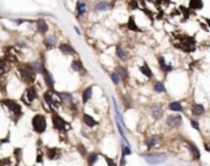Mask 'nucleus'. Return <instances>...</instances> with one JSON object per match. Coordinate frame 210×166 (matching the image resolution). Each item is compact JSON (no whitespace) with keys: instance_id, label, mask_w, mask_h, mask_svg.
<instances>
[{"instance_id":"nucleus-5","label":"nucleus","mask_w":210,"mask_h":166,"mask_svg":"<svg viewBox=\"0 0 210 166\" xmlns=\"http://www.w3.org/2000/svg\"><path fill=\"white\" fill-rule=\"evenodd\" d=\"M3 103L9 108L10 112H12L16 117H20L21 113H22V110H21V106L15 101V100H10V98H6L3 101Z\"/></svg>"},{"instance_id":"nucleus-25","label":"nucleus","mask_w":210,"mask_h":166,"mask_svg":"<svg viewBox=\"0 0 210 166\" xmlns=\"http://www.w3.org/2000/svg\"><path fill=\"white\" fill-rule=\"evenodd\" d=\"M160 142H161V140L158 139L157 137H154V138H150V139H148L146 142H145V144H146V146H148L149 149H153V148H155L156 145L160 144Z\"/></svg>"},{"instance_id":"nucleus-34","label":"nucleus","mask_w":210,"mask_h":166,"mask_svg":"<svg viewBox=\"0 0 210 166\" xmlns=\"http://www.w3.org/2000/svg\"><path fill=\"white\" fill-rule=\"evenodd\" d=\"M14 156H15L16 161L20 162L22 160V149L21 148H16L15 150H14Z\"/></svg>"},{"instance_id":"nucleus-24","label":"nucleus","mask_w":210,"mask_h":166,"mask_svg":"<svg viewBox=\"0 0 210 166\" xmlns=\"http://www.w3.org/2000/svg\"><path fill=\"white\" fill-rule=\"evenodd\" d=\"M127 27L132 31H135V32H139V27L137 26V23H135V17L134 16H130V17L128 19V23H127Z\"/></svg>"},{"instance_id":"nucleus-19","label":"nucleus","mask_w":210,"mask_h":166,"mask_svg":"<svg viewBox=\"0 0 210 166\" xmlns=\"http://www.w3.org/2000/svg\"><path fill=\"white\" fill-rule=\"evenodd\" d=\"M203 7L201 0H189V10H200Z\"/></svg>"},{"instance_id":"nucleus-41","label":"nucleus","mask_w":210,"mask_h":166,"mask_svg":"<svg viewBox=\"0 0 210 166\" xmlns=\"http://www.w3.org/2000/svg\"><path fill=\"white\" fill-rule=\"evenodd\" d=\"M5 71V63L0 59V73H4Z\"/></svg>"},{"instance_id":"nucleus-1","label":"nucleus","mask_w":210,"mask_h":166,"mask_svg":"<svg viewBox=\"0 0 210 166\" xmlns=\"http://www.w3.org/2000/svg\"><path fill=\"white\" fill-rule=\"evenodd\" d=\"M19 71L21 74V79L27 82V84H32L33 81L36 80V70L33 69L32 65H23L19 68Z\"/></svg>"},{"instance_id":"nucleus-4","label":"nucleus","mask_w":210,"mask_h":166,"mask_svg":"<svg viewBox=\"0 0 210 166\" xmlns=\"http://www.w3.org/2000/svg\"><path fill=\"white\" fill-rule=\"evenodd\" d=\"M144 159L151 164V165H158L166 161V155L165 154H158V153H151V154H141Z\"/></svg>"},{"instance_id":"nucleus-40","label":"nucleus","mask_w":210,"mask_h":166,"mask_svg":"<svg viewBox=\"0 0 210 166\" xmlns=\"http://www.w3.org/2000/svg\"><path fill=\"white\" fill-rule=\"evenodd\" d=\"M43 153H38L37 154V159H36V161L37 162H39V164H42V162H43Z\"/></svg>"},{"instance_id":"nucleus-8","label":"nucleus","mask_w":210,"mask_h":166,"mask_svg":"<svg viewBox=\"0 0 210 166\" xmlns=\"http://www.w3.org/2000/svg\"><path fill=\"white\" fill-rule=\"evenodd\" d=\"M43 98H44V102L48 105V107L49 108H52V107H59V105L62 103V100L59 98H55L53 95H52V92L50 91H46L44 92V95H43Z\"/></svg>"},{"instance_id":"nucleus-2","label":"nucleus","mask_w":210,"mask_h":166,"mask_svg":"<svg viewBox=\"0 0 210 166\" xmlns=\"http://www.w3.org/2000/svg\"><path fill=\"white\" fill-rule=\"evenodd\" d=\"M32 128L36 133L42 134L47 129V119L43 114H35L32 118Z\"/></svg>"},{"instance_id":"nucleus-35","label":"nucleus","mask_w":210,"mask_h":166,"mask_svg":"<svg viewBox=\"0 0 210 166\" xmlns=\"http://www.w3.org/2000/svg\"><path fill=\"white\" fill-rule=\"evenodd\" d=\"M111 79H112V81H113L114 85H118L119 81H121V76H119L118 73H112V74H111Z\"/></svg>"},{"instance_id":"nucleus-39","label":"nucleus","mask_w":210,"mask_h":166,"mask_svg":"<svg viewBox=\"0 0 210 166\" xmlns=\"http://www.w3.org/2000/svg\"><path fill=\"white\" fill-rule=\"evenodd\" d=\"M189 121H190L192 127L194 128V129H197V130H198V129H199V123H198L197 121H194V119H189Z\"/></svg>"},{"instance_id":"nucleus-32","label":"nucleus","mask_w":210,"mask_h":166,"mask_svg":"<svg viewBox=\"0 0 210 166\" xmlns=\"http://www.w3.org/2000/svg\"><path fill=\"white\" fill-rule=\"evenodd\" d=\"M71 69L74 71H80L81 69H84V66H82V64H81V62L79 59H75L71 63Z\"/></svg>"},{"instance_id":"nucleus-26","label":"nucleus","mask_w":210,"mask_h":166,"mask_svg":"<svg viewBox=\"0 0 210 166\" xmlns=\"http://www.w3.org/2000/svg\"><path fill=\"white\" fill-rule=\"evenodd\" d=\"M55 43H57V38H55L54 36H48V37L44 38V46H46L47 48L54 47Z\"/></svg>"},{"instance_id":"nucleus-27","label":"nucleus","mask_w":210,"mask_h":166,"mask_svg":"<svg viewBox=\"0 0 210 166\" xmlns=\"http://www.w3.org/2000/svg\"><path fill=\"white\" fill-rule=\"evenodd\" d=\"M169 108H170L171 111H174V112H182V111H183V107H182V105H181L178 101L171 102V103L169 105Z\"/></svg>"},{"instance_id":"nucleus-29","label":"nucleus","mask_w":210,"mask_h":166,"mask_svg":"<svg viewBox=\"0 0 210 166\" xmlns=\"http://www.w3.org/2000/svg\"><path fill=\"white\" fill-rule=\"evenodd\" d=\"M58 97L62 100V102H71L73 101L71 94H68V92H59L58 94Z\"/></svg>"},{"instance_id":"nucleus-10","label":"nucleus","mask_w":210,"mask_h":166,"mask_svg":"<svg viewBox=\"0 0 210 166\" xmlns=\"http://www.w3.org/2000/svg\"><path fill=\"white\" fill-rule=\"evenodd\" d=\"M62 156V150L58 148H48L46 151V157L48 160H57Z\"/></svg>"},{"instance_id":"nucleus-17","label":"nucleus","mask_w":210,"mask_h":166,"mask_svg":"<svg viewBox=\"0 0 210 166\" xmlns=\"http://www.w3.org/2000/svg\"><path fill=\"white\" fill-rule=\"evenodd\" d=\"M139 70H140L141 74H144V75H145L146 78H154V73L151 71V69L149 68L148 63H144V64H142V66H140Z\"/></svg>"},{"instance_id":"nucleus-9","label":"nucleus","mask_w":210,"mask_h":166,"mask_svg":"<svg viewBox=\"0 0 210 166\" xmlns=\"http://www.w3.org/2000/svg\"><path fill=\"white\" fill-rule=\"evenodd\" d=\"M166 123H167V126L171 127V128H178V127H181V124H182V116H179V114H170V116H167Z\"/></svg>"},{"instance_id":"nucleus-23","label":"nucleus","mask_w":210,"mask_h":166,"mask_svg":"<svg viewBox=\"0 0 210 166\" xmlns=\"http://www.w3.org/2000/svg\"><path fill=\"white\" fill-rule=\"evenodd\" d=\"M37 31L39 33H46L48 31V25L44 20H38L37 21Z\"/></svg>"},{"instance_id":"nucleus-44","label":"nucleus","mask_w":210,"mask_h":166,"mask_svg":"<svg viewBox=\"0 0 210 166\" xmlns=\"http://www.w3.org/2000/svg\"><path fill=\"white\" fill-rule=\"evenodd\" d=\"M206 22H208V25L210 26V20H209V19H206Z\"/></svg>"},{"instance_id":"nucleus-11","label":"nucleus","mask_w":210,"mask_h":166,"mask_svg":"<svg viewBox=\"0 0 210 166\" xmlns=\"http://www.w3.org/2000/svg\"><path fill=\"white\" fill-rule=\"evenodd\" d=\"M187 145H188L189 151L192 153L193 159H194V160H198L199 157H200V151H199V149L195 146L194 143H192V142H187Z\"/></svg>"},{"instance_id":"nucleus-20","label":"nucleus","mask_w":210,"mask_h":166,"mask_svg":"<svg viewBox=\"0 0 210 166\" xmlns=\"http://www.w3.org/2000/svg\"><path fill=\"white\" fill-rule=\"evenodd\" d=\"M110 7H111V4H110V3H107V1H100V3L96 4L95 10H96V11H106V10L110 9Z\"/></svg>"},{"instance_id":"nucleus-31","label":"nucleus","mask_w":210,"mask_h":166,"mask_svg":"<svg viewBox=\"0 0 210 166\" xmlns=\"http://www.w3.org/2000/svg\"><path fill=\"white\" fill-rule=\"evenodd\" d=\"M153 87L156 92H166V87L163 85V82H161V81H155Z\"/></svg>"},{"instance_id":"nucleus-18","label":"nucleus","mask_w":210,"mask_h":166,"mask_svg":"<svg viewBox=\"0 0 210 166\" xmlns=\"http://www.w3.org/2000/svg\"><path fill=\"white\" fill-rule=\"evenodd\" d=\"M151 113H153L154 118L155 119H160L163 114V111H162V107L161 106H154L153 108H151Z\"/></svg>"},{"instance_id":"nucleus-36","label":"nucleus","mask_w":210,"mask_h":166,"mask_svg":"<svg viewBox=\"0 0 210 166\" xmlns=\"http://www.w3.org/2000/svg\"><path fill=\"white\" fill-rule=\"evenodd\" d=\"M132 154V149L129 145H122V155L127 156V155H130Z\"/></svg>"},{"instance_id":"nucleus-14","label":"nucleus","mask_w":210,"mask_h":166,"mask_svg":"<svg viewBox=\"0 0 210 166\" xmlns=\"http://www.w3.org/2000/svg\"><path fill=\"white\" fill-rule=\"evenodd\" d=\"M158 64H160V68L163 73H170L173 70L172 68V65H167L166 64V60H165V58L163 57H158Z\"/></svg>"},{"instance_id":"nucleus-7","label":"nucleus","mask_w":210,"mask_h":166,"mask_svg":"<svg viewBox=\"0 0 210 166\" xmlns=\"http://www.w3.org/2000/svg\"><path fill=\"white\" fill-rule=\"evenodd\" d=\"M36 98H37V90H36V87L28 86L26 89V91H25L23 96H22V100L26 102V105H31Z\"/></svg>"},{"instance_id":"nucleus-45","label":"nucleus","mask_w":210,"mask_h":166,"mask_svg":"<svg viewBox=\"0 0 210 166\" xmlns=\"http://www.w3.org/2000/svg\"><path fill=\"white\" fill-rule=\"evenodd\" d=\"M0 166H5V165H4V162H3V161H0Z\"/></svg>"},{"instance_id":"nucleus-6","label":"nucleus","mask_w":210,"mask_h":166,"mask_svg":"<svg viewBox=\"0 0 210 166\" xmlns=\"http://www.w3.org/2000/svg\"><path fill=\"white\" fill-rule=\"evenodd\" d=\"M181 42V49H183L186 53H190L195 49V42L193 37H184L183 39H179Z\"/></svg>"},{"instance_id":"nucleus-33","label":"nucleus","mask_w":210,"mask_h":166,"mask_svg":"<svg viewBox=\"0 0 210 166\" xmlns=\"http://www.w3.org/2000/svg\"><path fill=\"white\" fill-rule=\"evenodd\" d=\"M118 74L119 76L123 79V80H127L128 79V71H127V68H124V66H118Z\"/></svg>"},{"instance_id":"nucleus-28","label":"nucleus","mask_w":210,"mask_h":166,"mask_svg":"<svg viewBox=\"0 0 210 166\" xmlns=\"http://www.w3.org/2000/svg\"><path fill=\"white\" fill-rule=\"evenodd\" d=\"M76 12L79 16H82L86 12V4L84 1H78L76 4Z\"/></svg>"},{"instance_id":"nucleus-16","label":"nucleus","mask_w":210,"mask_h":166,"mask_svg":"<svg viewBox=\"0 0 210 166\" xmlns=\"http://www.w3.org/2000/svg\"><path fill=\"white\" fill-rule=\"evenodd\" d=\"M82 121H84V123H85L87 127H95L96 124H97V122L95 121V118L91 117V116L87 114V113H85V114L82 116Z\"/></svg>"},{"instance_id":"nucleus-13","label":"nucleus","mask_w":210,"mask_h":166,"mask_svg":"<svg viewBox=\"0 0 210 166\" xmlns=\"http://www.w3.org/2000/svg\"><path fill=\"white\" fill-rule=\"evenodd\" d=\"M42 74H43V76H44V80H46V82H47V85H48V87L49 89H54V80H53V78H52V75L48 73V70L44 68L43 70H42Z\"/></svg>"},{"instance_id":"nucleus-43","label":"nucleus","mask_w":210,"mask_h":166,"mask_svg":"<svg viewBox=\"0 0 210 166\" xmlns=\"http://www.w3.org/2000/svg\"><path fill=\"white\" fill-rule=\"evenodd\" d=\"M125 165V156L122 155V159H121V166H124Z\"/></svg>"},{"instance_id":"nucleus-21","label":"nucleus","mask_w":210,"mask_h":166,"mask_svg":"<svg viewBox=\"0 0 210 166\" xmlns=\"http://www.w3.org/2000/svg\"><path fill=\"white\" fill-rule=\"evenodd\" d=\"M116 53H117V57H118L121 60H127L128 55H127V53H125L124 48H123L122 46H117V48H116Z\"/></svg>"},{"instance_id":"nucleus-15","label":"nucleus","mask_w":210,"mask_h":166,"mask_svg":"<svg viewBox=\"0 0 210 166\" xmlns=\"http://www.w3.org/2000/svg\"><path fill=\"white\" fill-rule=\"evenodd\" d=\"M59 49H60V52H62L63 54H65V55H70V54L75 53L74 48H73L71 46H69L68 43H62V44L59 46Z\"/></svg>"},{"instance_id":"nucleus-42","label":"nucleus","mask_w":210,"mask_h":166,"mask_svg":"<svg viewBox=\"0 0 210 166\" xmlns=\"http://www.w3.org/2000/svg\"><path fill=\"white\" fill-rule=\"evenodd\" d=\"M23 21H25V20H21V19H20V20H17V19H15V20H12V22H15L16 25H21V23H22Z\"/></svg>"},{"instance_id":"nucleus-38","label":"nucleus","mask_w":210,"mask_h":166,"mask_svg":"<svg viewBox=\"0 0 210 166\" xmlns=\"http://www.w3.org/2000/svg\"><path fill=\"white\" fill-rule=\"evenodd\" d=\"M105 160H106V162H107V165H108V166H117V165H116V162H114L112 159H110V157L105 156Z\"/></svg>"},{"instance_id":"nucleus-12","label":"nucleus","mask_w":210,"mask_h":166,"mask_svg":"<svg viewBox=\"0 0 210 166\" xmlns=\"http://www.w3.org/2000/svg\"><path fill=\"white\" fill-rule=\"evenodd\" d=\"M205 113V108L203 105L200 103H193L192 106V114L193 116H201Z\"/></svg>"},{"instance_id":"nucleus-37","label":"nucleus","mask_w":210,"mask_h":166,"mask_svg":"<svg viewBox=\"0 0 210 166\" xmlns=\"http://www.w3.org/2000/svg\"><path fill=\"white\" fill-rule=\"evenodd\" d=\"M78 150H79V153H80L82 156H86V155H87L86 149H85V146H84L82 144H78Z\"/></svg>"},{"instance_id":"nucleus-3","label":"nucleus","mask_w":210,"mask_h":166,"mask_svg":"<svg viewBox=\"0 0 210 166\" xmlns=\"http://www.w3.org/2000/svg\"><path fill=\"white\" fill-rule=\"evenodd\" d=\"M52 123H53V128L58 132H66L70 129V126L58 113L52 114Z\"/></svg>"},{"instance_id":"nucleus-30","label":"nucleus","mask_w":210,"mask_h":166,"mask_svg":"<svg viewBox=\"0 0 210 166\" xmlns=\"http://www.w3.org/2000/svg\"><path fill=\"white\" fill-rule=\"evenodd\" d=\"M98 160V154L96 153H91L90 155H87V164L89 166H94Z\"/></svg>"},{"instance_id":"nucleus-22","label":"nucleus","mask_w":210,"mask_h":166,"mask_svg":"<svg viewBox=\"0 0 210 166\" xmlns=\"http://www.w3.org/2000/svg\"><path fill=\"white\" fill-rule=\"evenodd\" d=\"M91 97H92V87L89 86V87H86L85 90H84V92H82V102L86 103L87 101H90Z\"/></svg>"}]
</instances>
